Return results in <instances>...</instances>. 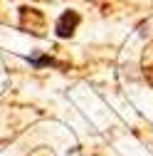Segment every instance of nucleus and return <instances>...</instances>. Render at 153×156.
I'll use <instances>...</instances> for the list:
<instances>
[{
  "mask_svg": "<svg viewBox=\"0 0 153 156\" xmlns=\"http://www.w3.org/2000/svg\"><path fill=\"white\" fill-rule=\"evenodd\" d=\"M25 60L35 67V69H45V67H54V69H67V65L64 62H59V60H54V57H49V55H42V52H32V55H27Z\"/></svg>",
  "mask_w": 153,
  "mask_h": 156,
  "instance_id": "2",
  "label": "nucleus"
},
{
  "mask_svg": "<svg viewBox=\"0 0 153 156\" xmlns=\"http://www.w3.org/2000/svg\"><path fill=\"white\" fill-rule=\"evenodd\" d=\"M82 23V15L76 10H64L59 17H57V25H54V35L59 37V40H67V37H72L76 32V27H79Z\"/></svg>",
  "mask_w": 153,
  "mask_h": 156,
  "instance_id": "1",
  "label": "nucleus"
}]
</instances>
